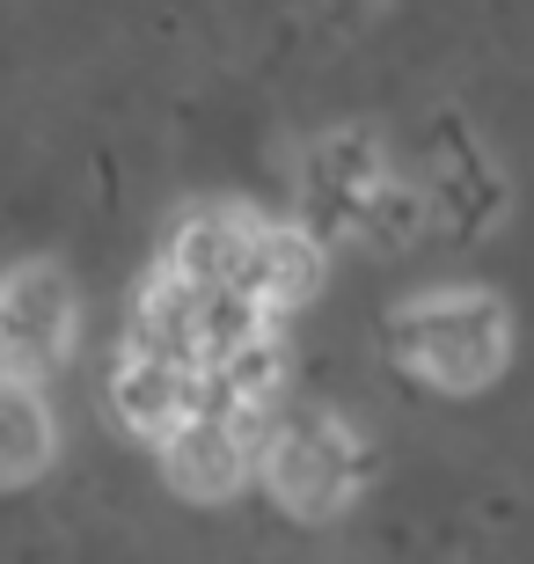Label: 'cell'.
<instances>
[{
  "label": "cell",
  "mask_w": 534,
  "mask_h": 564,
  "mask_svg": "<svg viewBox=\"0 0 534 564\" xmlns=\"http://www.w3.org/2000/svg\"><path fill=\"white\" fill-rule=\"evenodd\" d=\"M323 286V235L315 228H279V220H257L242 257V293L264 315H286L301 301H315Z\"/></svg>",
  "instance_id": "obj_6"
},
{
  "label": "cell",
  "mask_w": 534,
  "mask_h": 564,
  "mask_svg": "<svg viewBox=\"0 0 534 564\" xmlns=\"http://www.w3.org/2000/svg\"><path fill=\"white\" fill-rule=\"evenodd\" d=\"M381 191H389V176H381V147H373L367 132H337V140H323L308 154V176H301L308 220L323 235H337V228L359 235V220L373 213Z\"/></svg>",
  "instance_id": "obj_5"
},
{
  "label": "cell",
  "mask_w": 534,
  "mask_h": 564,
  "mask_svg": "<svg viewBox=\"0 0 534 564\" xmlns=\"http://www.w3.org/2000/svg\"><path fill=\"white\" fill-rule=\"evenodd\" d=\"M198 397H206L198 375L162 367V359H140V352H124L118 375H110V411H118V425H132L140 440H168L190 411H198Z\"/></svg>",
  "instance_id": "obj_7"
},
{
  "label": "cell",
  "mask_w": 534,
  "mask_h": 564,
  "mask_svg": "<svg viewBox=\"0 0 534 564\" xmlns=\"http://www.w3.org/2000/svg\"><path fill=\"white\" fill-rule=\"evenodd\" d=\"M249 235H257V220H249V213H190L184 228L168 235L162 272L184 279V286H242Z\"/></svg>",
  "instance_id": "obj_8"
},
{
  "label": "cell",
  "mask_w": 534,
  "mask_h": 564,
  "mask_svg": "<svg viewBox=\"0 0 534 564\" xmlns=\"http://www.w3.org/2000/svg\"><path fill=\"white\" fill-rule=\"evenodd\" d=\"M257 477L271 484V499L286 506L293 521H337L367 484V447H359V433L345 419L301 411V419L271 425Z\"/></svg>",
  "instance_id": "obj_2"
},
{
  "label": "cell",
  "mask_w": 534,
  "mask_h": 564,
  "mask_svg": "<svg viewBox=\"0 0 534 564\" xmlns=\"http://www.w3.org/2000/svg\"><path fill=\"white\" fill-rule=\"evenodd\" d=\"M264 440L271 411H235V403L198 397V411L162 440V469L184 499H235L264 469Z\"/></svg>",
  "instance_id": "obj_3"
},
{
  "label": "cell",
  "mask_w": 534,
  "mask_h": 564,
  "mask_svg": "<svg viewBox=\"0 0 534 564\" xmlns=\"http://www.w3.org/2000/svg\"><path fill=\"white\" fill-rule=\"evenodd\" d=\"M81 330L74 286L52 264H15L0 279V375L8 381H44L52 367H66Z\"/></svg>",
  "instance_id": "obj_4"
},
{
  "label": "cell",
  "mask_w": 534,
  "mask_h": 564,
  "mask_svg": "<svg viewBox=\"0 0 534 564\" xmlns=\"http://www.w3.org/2000/svg\"><path fill=\"white\" fill-rule=\"evenodd\" d=\"M52 403L37 397V381H8L0 375V491H22L52 469Z\"/></svg>",
  "instance_id": "obj_9"
},
{
  "label": "cell",
  "mask_w": 534,
  "mask_h": 564,
  "mask_svg": "<svg viewBox=\"0 0 534 564\" xmlns=\"http://www.w3.org/2000/svg\"><path fill=\"white\" fill-rule=\"evenodd\" d=\"M395 352L417 381L447 397H476L513 359V315L498 293H425L395 315Z\"/></svg>",
  "instance_id": "obj_1"
}]
</instances>
